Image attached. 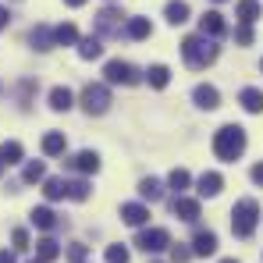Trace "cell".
<instances>
[{"instance_id": "603a6c76", "label": "cell", "mask_w": 263, "mask_h": 263, "mask_svg": "<svg viewBox=\"0 0 263 263\" xmlns=\"http://www.w3.org/2000/svg\"><path fill=\"white\" fill-rule=\"evenodd\" d=\"M29 220H32V224H36L40 231H53V228L61 224V220H57V214H53L50 206H36V210L29 214Z\"/></svg>"}, {"instance_id": "d4e9b609", "label": "cell", "mask_w": 263, "mask_h": 263, "mask_svg": "<svg viewBox=\"0 0 263 263\" xmlns=\"http://www.w3.org/2000/svg\"><path fill=\"white\" fill-rule=\"evenodd\" d=\"M71 103H75V96H71L68 86H53L50 89V107H53V110H71Z\"/></svg>"}, {"instance_id": "e575fe53", "label": "cell", "mask_w": 263, "mask_h": 263, "mask_svg": "<svg viewBox=\"0 0 263 263\" xmlns=\"http://www.w3.org/2000/svg\"><path fill=\"white\" fill-rule=\"evenodd\" d=\"M253 40H256V36H253V25H238V29H235V43L238 46H253Z\"/></svg>"}, {"instance_id": "b9f144b4", "label": "cell", "mask_w": 263, "mask_h": 263, "mask_svg": "<svg viewBox=\"0 0 263 263\" xmlns=\"http://www.w3.org/2000/svg\"><path fill=\"white\" fill-rule=\"evenodd\" d=\"M220 263H238V260H220Z\"/></svg>"}, {"instance_id": "5bb4252c", "label": "cell", "mask_w": 263, "mask_h": 263, "mask_svg": "<svg viewBox=\"0 0 263 263\" xmlns=\"http://www.w3.org/2000/svg\"><path fill=\"white\" fill-rule=\"evenodd\" d=\"M220 189H224V178L217 171H203V175L196 178V192L199 196H210L214 199V196H220Z\"/></svg>"}, {"instance_id": "ac0fdd59", "label": "cell", "mask_w": 263, "mask_h": 263, "mask_svg": "<svg viewBox=\"0 0 263 263\" xmlns=\"http://www.w3.org/2000/svg\"><path fill=\"white\" fill-rule=\"evenodd\" d=\"M25 160V149H22V142L18 139H7V142H0V164L4 167H11V164H22Z\"/></svg>"}, {"instance_id": "cb8c5ba5", "label": "cell", "mask_w": 263, "mask_h": 263, "mask_svg": "<svg viewBox=\"0 0 263 263\" xmlns=\"http://www.w3.org/2000/svg\"><path fill=\"white\" fill-rule=\"evenodd\" d=\"M139 196H142L146 203H157V199L164 196V181H160V178H142V181H139Z\"/></svg>"}, {"instance_id": "2e32d148", "label": "cell", "mask_w": 263, "mask_h": 263, "mask_svg": "<svg viewBox=\"0 0 263 263\" xmlns=\"http://www.w3.org/2000/svg\"><path fill=\"white\" fill-rule=\"evenodd\" d=\"M217 253V235L214 231H196L192 238V256H214Z\"/></svg>"}, {"instance_id": "83f0119b", "label": "cell", "mask_w": 263, "mask_h": 263, "mask_svg": "<svg viewBox=\"0 0 263 263\" xmlns=\"http://www.w3.org/2000/svg\"><path fill=\"white\" fill-rule=\"evenodd\" d=\"M29 43L36 46V50H50V46H53V29H50V25H36V29L29 32Z\"/></svg>"}, {"instance_id": "6da1fadb", "label": "cell", "mask_w": 263, "mask_h": 263, "mask_svg": "<svg viewBox=\"0 0 263 263\" xmlns=\"http://www.w3.org/2000/svg\"><path fill=\"white\" fill-rule=\"evenodd\" d=\"M246 153V128L242 125H224L214 135V157L224 164H235L238 157Z\"/></svg>"}, {"instance_id": "e0dca14e", "label": "cell", "mask_w": 263, "mask_h": 263, "mask_svg": "<svg viewBox=\"0 0 263 263\" xmlns=\"http://www.w3.org/2000/svg\"><path fill=\"white\" fill-rule=\"evenodd\" d=\"M40 146H43V157H64V149H68V139H64V132H46Z\"/></svg>"}, {"instance_id": "c3c4849f", "label": "cell", "mask_w": 263, "mask_h": 263, "mask_svg": "<svg viewBox=\"0 0 263 263\" xmlns=\"http://www.w3.org/2000/svg\"><path fill=\"white\" fill-rule=\"evenodd\" d=\"M153 263H160V260H153Z\"/></svg>"}, {"instance_id": "f546056e", "label": "cell", "mask_w": 263, "mask_h": 263, "mask_svg": "<svg viewBox=\"0 0 263 263\" xmlns=\"http://www.w3.org/2000/svg\"><path fill=\"white\" fill-rule=\"evenodd\" d=\"M167 185H171V189H175V196H185V189H189V185H192V175H189V171H185V167H175V171H171V175H167Z\"/></svg>"}, {"instance_id": "52a82bcc", "label": "cell", "mask_w": 263, "mask_h": 263, "mask_svg": "<svg viewBox=\"0 0 263 263\" xmlns=\"http://www.w3.org/2000/svg\"><path fill=\"white\" fill-rule=\"evenodd\" d=\"M64 167H68V171H79L82 178H86V175H96V171H100V157H96L92 149H82V153L68 157V160H64Z\"/></svg>"}, {"instance_id": "7a4b0ae2", "label": "cell", "mask_w": 263, "mask_h": 263, "mask_svg": "<svg viewBox=\"0 0 263 263\" xmlns=\"http://www.w3.org/2000/svg\"><path fill=\"white\" fill-rule=\"evenodd\" d=\"M217 43L214 40H206V36H185L181 40V57H185V64L192 68V71H203V68H210L214 61H217Z\"/></svg>"}, {"instance_id": "d590c367", "label": "cell", "mask_w": 263, "mask_h": 263, "mask_svg": "<svg viewBox=\"0 0 263 263\" xmlns=\"http://www.w3.org/2000/svg\"><path fill=\"white\" fill-rule=\"evenodd\" d=\"M171 249V263H189L192 260V249H185V246H167Z\"/></svg>"}, {"instance_id": "f35d334b", "label": "cell", "mask_w": 263, "mask_h": 263, "mask_svg": "<svg viewBox=\"0 0 263 263\" xmlns=\"http://www.w3.org/2000/svg\"><path fill=\"white\" fill-rule=\"evenodd\" d=\"M0 263H18L14 260V249H0Z\"/></svg>"}, {"instance_id": "7bdbcfd3", "label": "cell", "mask_w": 263, "mask_h": 263, "mask_svg": "<svg viewBox=\"0 0 263 263\" xmlns=\"http://www.w3.org/2000/svg\"><path fill=\"white\" fill-rule=\"evenodd\" d=\"M4 171H7V167H4V164H0V175H4Z\"/></svg>"}, {"instance_id": "7c38bea8", "label": "cell", "mask_w": 263, "mask_h": 263, "mask_svg": "<svg viewBox=\"0 0 263 263\" xmlns=\"http://www.w3.org/2000/svg\"><path fill=\"white\" fill-rule=\"evenodd\" d=\"M192 100H196V107H203V110H217L220 107V92H217V86H196L192 89Z\"/></svg>"}, {"instance_id": "3957f363", "label": "cell", "mask_w": 263, "mask_h": 263, "mask_svg": "<svg viewBox=\"0 0 263 263\" xmlns=\"http://www.w3.org/2000/svg\"><path fill=\"white\" fill-rule=\"evenodd\" d=\"M256 224H260V203L256 199L246 196V199H238L231 206V231H235V238H253Z\"/></svg>"}, {"instance_id": "ee69618b", "label": "cell", "mask_w": 263, "mask_h": 263, "mask_svg": "<svg viewBox=\"0 0 263 263\" xmlns=\"http://www.w3.org/2000/svg\"><path fill=\"white\" fill-rule=\"evenodd\" d=\"M29 263H43V260H29Z\"/></svg>"}, {"instance_id": "74e56055", "label": "cell", "mask_w": 263, "mask_h": 263, "mask_svg": "<svg viewBox=\"0 0 263 263\" xmlns=\"http://www.w3.org/2000/svg\"><path fill=\"white\" fill-rule=\"evenodd\" d=\"M249 178H253L256 185H263V160H260V164H253V171H249Z\"/></svg>"}, {"instance_id": "4316f807", "label": "cell", "mask_w": 263, "mask_h": 263, "mask_svg": "<svg viewBox=\"0 0 263 263\" xmlns=\"http://www.w3.org/2000/svg\"><path fill=\"white\" fill-rule=\"evenodd\" d=\"M75 43H79V29L71 22H64V25L53 29V46H75Z\"/></svg>"}, {"instance_id": "5b68a950", "label": "cell", "mask_w": 263, "mask_h": 263, "mask_svg": "<svg viewBox=\"0 0 263 263\" xmlns=\"http://www.w3.org/2000/svg\"><path fill=\"white\" fill-rule=\"evenodd\" d=\"M103 79H107V86H135L139 71L132 68L128 61H107L103 64Z\"/></svg>"}, {"instance_id": "ba28073f", "label": "cell", "mask_w": 263, "mask_h": 263, "mask_svg": "<svg viewBox=\"0 0 263 263\" xmlns=\"http://www.w3.org/2000/svg\"><path fill=\"white\" fill-rule=\"evenodd\" d=\"M228 32V25H224V14L220 11H206L203 18H199V36H206V40H220Z\"/></svg>"}, {"instance_id": "4dcf8cb0", "label": "cell", "mask_w": 263, "mask_h": 263, "mask_svg": "<svg viewBox=\"0 0 263 263\" xmlns=\"http://www.w3.org/2000/svg\"><path fill=\"white\" fill-rule=\"evenodd\" d=\"M43 178H46L43 160H29V164H25V171H22V181H25V185H36V181H43Z\"/></svg>"}, {"instance_id": "9a60e30c", "label": "cell", "mask_w": 263, "mask_h": 263, "mask_svg": "<svg viewBox=\"0 0 263 263\" xmlns=\"http://www.w3.org/2000/svg\"><path fill=\"white\" fill-rule=\"evenodd\" d=\"M238 103H242L246 114H263V89L246 86L242 92H238Z\"/></svg>"}, {"instance_id": "836d02e7", "label": "cell", "mask_w": 263, "mask_h": 263, "mask_svg": "<svg viewBox=\"0 0 263 263\" xmlns=\"http://www.w3.org/2000/svg\"><path fill=\"white\" fill-rule=\"evenodd\" d=\"M11 242H14V253H25L29 249V231L25 228H14L11 231Z\"/></svg>"}, {"instance_id": "d6986e66", "label": "cell", "mask_w": 263, "mask_h": 263, "mask_svg": "<svg viewBox=\"0 0 263 263\" xmlns=\"http://www.w3.org/2000/svg\"><path fill=\"white\" fill-rule=\"evenodd\" d=\"M121 32L139 43V40H149V36H153V25H149V18H128V25H125Z\"/></svg>"}, {"instance_id": "ab89813d", "label": "cell", "mask_w": 263, "mask_h": 263, "mask_svg": "<svg viewBox=\"0 0 263 263\" xmlns=\"http://www.w3.org/2000/svg\"><path fill=\"white\" fill-rule=\"evenodd\" d=\"M7 22H11V11L0 4V29H7Z\"/></svg>"}, {"instance_id": "8fae6325", "label": "cell", "mask_w": 263, "mask_h": 263, "mask_svg": "<svg viewBox=\"0 0 263 263\" xmlns=\"http://www.w3.org/2000/svg\"><path fill=\"white\" fill-rule=\"evenodd\" d=\"M121 220H125L128 228H146L149 206H146V203H125V206H121Z\"/></svg>"}, {"instance_id": "60d3db41", "label": "cell", "mask_w": 263, "mask_h": 263, "mask_svg": "<svg viewBox=\"0 0 263 263\" xmlns=\"http://www.w3.org/2000/svg\"><path fill=\"white\" fill-rule=\"evenodd\" d=\"M64 4H68V7H82L86 0H64Z\"/></svg>"}, {"instance_id": "ffe728a7", "label": "cell", "mask_w": 263, "mask_h": 263, "mask_svg": "<svg viewBox=\"0 0 263 263\" xmlns=\"http://www.w3.org/2000/svg\"><path fill=\"white\" fill-rule=\"evenodd\" d=\"M61 253H64V249H61V242H57V238H50V235L36 242V260H43V263H53L57 256H61Z\"/></svg>"}, {"instance_id": "484cf974", "label": "cell", "mask_w": 263, "mask_h": 263, "mask_svg": "<svg viewBox=\"0 0 263 263\" xmlns=\"http://www.w3.org/2000/svg\"><path fill=\"white\" fill-rule=\"evenodd\" d=\"M89 192H92V189H89V181H86V178L64 181V196H68V199H75V203H86V199H89Z\"/></svg>"}, {"instance_id": "f1b7e54d", "label": "cell", "mask_w": 263, "mask_h": 263, "mask_svg": "<svg viewBox=\"0 0 263 263\" xmlns=\"http://www.w3.org/2000/svg\"><path fill=\"white\" fill-rule=\"evenodd\" d=\"M100 53H103L100 36H86V40H79V57H82V61H96Z\"/></svg>"}, {"instance_id": "277c9868", "label": "cell", "mask_w": 263, "mask_h": 263, "mask_svg": "<svg viewBox=\"0 0 263 263\" xmlns=\"http://www.w3.org/2000/svg\"><path fill=\"white\" fill-rule=\"evenodd\" d=\"M82 107H86V114H107L110 110V89L103 86V82H89L82 89Z\"/></svg>"}, {"instance_id": "8d00e7d4", "label": "cell", "mask_w": 263, "mask_h": 263, "mask_svg": "<svg viewBox=\"0 0 263 263\" xmlns=\"http://www.w3.org/2000/svg\"><path fill=\"white\" fill-rule=\"evenodd\" d=\"M89 256V246H68V260L71 263H86Z\"/></svg>"}, {"instance_id": "9c48e42d", "label": "cell", "mask_w": 263, "mask_h": 263, "mask_svg": "<svg viewBox=\"0 0 263 263\" xmlns=\"http://www.w3.org/2000/svg\"><path fill=\"white\" fill-rule=\"evenodd\" d=\"M171 210H175V217H178V220H185V224H196V220H199V199H192V196H175Z\"/></svg>"}, {"instance_id": "8992f818", "label": "cell", "mask_w": 263, "mask_h": 263, "mask_svg": "<svg viewBox=\"0 0 263 263\" xmlns=\"http://www.w3.org/2000/svg\"><path fill=\"white\" fill-rule=\"evenodd\" d=\"M135 246H139L142 253H149V256H153V253H164V249L171 246V235H167L164 228H142V231H139V238H135Z\"/></svg>"}, {"instance_id": "d6a6232c", "label": "cell", "mask_w": 263, "mask_h": 263, "mask_svg": "<svg viewBox=\"0 0 263 263\" xmlns=\"http://www.w3.org/2000/svg\"><path fill=\"white\" fill-rule=\"evenodd\" d=\"M103 260L107 263H128V249H125V246H107Z\"/></svg>"}, {"instance_id": "7dc6e473", "label": "cell", "mask_w": 263, "mask_h": 263, "mask_svg": "<svg viewBox=\"0 0 263 263\" xmlns=\"http://www.w3.org/2000/svg\"><path fill=\"white\" fill-rule=\"evenodd\" d=\"M0 92H4V86H0Z\"/></svg>"}, {"instance_id": "bcb514c9", "label": "cell", "mask_w": 263, "mask_h": 263, "mask_svg": "<svg viewBox=\"0 0 263 263\" xmlns=\"http://www.w3.org/2000/svg\"><path fill=\"white\" fill-rule=\"evenodd\" d=\"M260 71H263V61H260Z\"/></svg>"}, {"instance_id": "30bf717a", "label": "cell", "mask_w": 263, "mask_h": 263, "mask_svg": "<svg viewBox=\"0 0 263 263\" xmlns=\"http://www.w3.org/2000/svg\"><path fill=\"white\" fill-rule=\"evenodd\" d=\"M118 18H121V11H118V7H103V11L96 14V32H100V36H121Z\"/></svg>"}, {"instance_id": "44dd1931", "label": "cell", "mask_w": 263, "mask_h": 263, "mask_svg": "<svg viewBox=\"0 0 263 263\" xmlns=\"http://www.w3.org/2000/svg\"><path fill=\"white\" fill-rule=\"evenodd\" d=\"M146 82L153 89H167L171 86V68H167V64H149V68H146Z\"/></svg>"}, {"instance_id": "f6af8a7d", "label": "cell", "mask_w": 263, "mask_h": 263, "mask_svg": "<svg viewBox=\"0 0 263 263\" xmlns=\"http://www.w3.org/2000/svg\"><path fill=\"white\" fill-rule=\"evenodd\" d=\"M214 4H224V0H214Z\"/></svg>"}, {"instance_id": "7402d4cb", "label": "cell", "mask_w": 263, "mask_h": 263, "mask_svg": "<svg viewBox=\"0 0 263 263\" xmlns=\"http://www.w3.org/2000/svg\"><path fill=\"white\" fill-rule=\"evenodd\" d=\"M189 14H192V7H189L185 0H171V4L164 7V18H167L171 25H185V22H189Z\"/></svg>"}, {"instance_id": "4fadbf2b", "label": "cell", "mask_w": 263, "mask_h": 263, "mask_svg": "<svg viewBox=\"0 0 263 263\" xmlns=\"http://www.w3.org/2000/svg\"><path fill=\"white\" fill-rule=\"evenodd\" d=\"M235 18H238V25H253V22H260V18H263V4H260V0H238Z\"/></svg>"}, {"instance_id": "1f68e13d", "label": "cell", "mask_w": 263, "mask_h": 263, "mask_svg": "<svg viewBox=\"0 0 263 263\" xmlns=\"http://www.w3.org/2000/svg\"><path fill=\"white\" fill-rule=\"evenodd\" d=\"M43 196L50 203L64 199V178H43Z\"/></svg>"}]
</instances>
